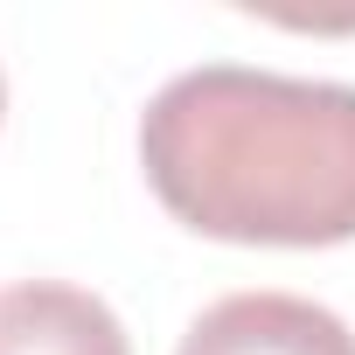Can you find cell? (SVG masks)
I'll return each instance as SVG.
<instances>
[{
    "mask_svg": "<svg viewBox=\"0 0 355 355\" xmlns=\"http://www.w3.org/2000/svg\"><path fill=\"white\" fill-rule=\"evenodd\" d=\"M0 112H8V84H0Z\"/></svg>",
    "mask_w": 355,
    "mask_h": 355,
    "instance_id": "cell-4",
    "label": "cell"
},
{
    "mask_svg": "<svg viewBox=\"0 0 355 355\" xmlns=\"http://www.w3.org/2000/svg\"><path fill=\"white\" fill-rule=\"evenodd\" d=\"M0 355H132V341L98 293L28 279L0 293Z\"/></svg>",
    "mask_w": 355,
    "mask_h": 355,
    "instance_id": "cell-3",
    "label": "cell"
},
{
    "mask_svg": "<svg viewBox=\"0 0 355 355\" xmlns=\"http://www.w3.org/2000/svg\"><path fill=\"white\" fill-rule=\"evenodd\" d=\"M174 355H355V327L300 293H223L189 320Z\"/></svg>",
    "mask_w": 355,
    "mask_h": 355,
    "instance_id": "cell-2",
    "label": "cell"
},
{
    "mask_svg": "<svg viewBox=\"0 0 355 355\" xmlns=\"http://www.w3.org/2000/svg\"><path fill=\"white\" fill-rule=\"evenodd\" d=\"M139 167L167 216L223 244L320 251L355 237V84L202 63L139 112Z\"/></svg>",
    "mask_w": 355,
    "mask_h": 355,
    "instance_id": "cell-1",
    "label": "cell"
}]
</instances>
